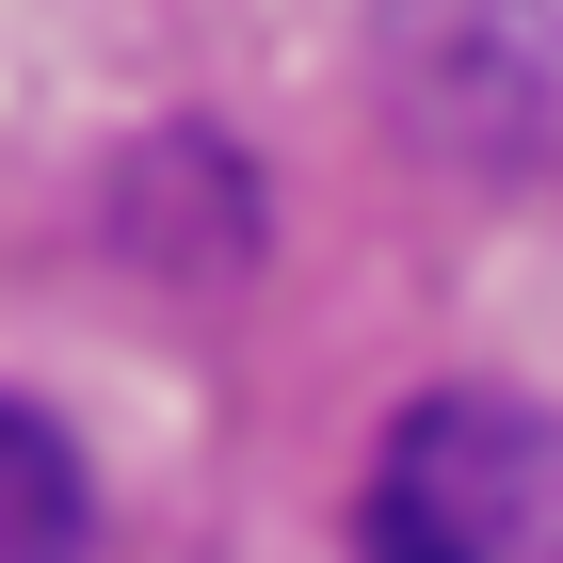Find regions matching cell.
Returning a JSON list of instances; mask_svg holds the SVG:
<instances>
[{
	"label": "cell",
	"mask_w": 563,
	"mask_h": 563,
	"mask_svg": "<svg viewBox=\"0 0 563 563\" xmlns=\"http://www.w3.org/2000/svg\"><path fill=\"white\" fill-rule=\"evenodd\" d=\"M371 563H563V419L516 387H419L354 499Z\"/></svg>",
	"instance_id": "1"
},
{
	"label": "cell",
	"mask_w": 563,
	"mask_h": 563,
	"mask_svg": "<svg viewBox=\"0 0 563 563\" xmlns=\"http://www.w3.org/2000/svg\"><path fill=\"white\" fill-rule=\"evenodd\" d=\"M81 531H97V483L65 451V419L0 387V563H81Z\"/></svg>",
	"instance_id": "2"
}]
</instances>
